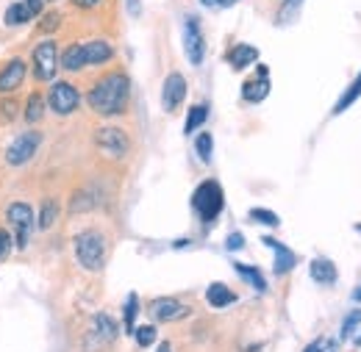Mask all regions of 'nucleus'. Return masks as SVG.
Masks as SVG:
<instances>
[{"mask_svg": "<svg viewBox=\"0 0 361 352\" xmlns=\"http://www.w3.org/2000/svg\"><path fill=\"white\" fill-rule=\"evenodd\" d=\"M226 247L228 250H242V247H245V236H242V233H231L226 239Z\"/></svg>", "mask_w": 361, "mask_h": 352, "instance_id": "obj_35", "label": "nucleus"}, {"mask_svg": "<svg viewBox=\"0 0 361 352\" xmlns=\"http://www.w3.org/2000/svg\"><path fill=\"white\" fill-rule=\"evenodd\" d=\"M59 25H61V14L59 11H47V14H42V20H39V31L42 34L59 31Z\"/></svg>", "mask_w": 361, "mask_h": 352, "instance_id": "obj_31", "label": "nucleus"}, {"mask_svg": "<svg viewBox=\"0 0 361 352\" xmlns=\"http://www.w3.org/2000/svg\"><path fill=\"white\" fill-rule=\"evenodd\" d=\"M361 325V308H356L353 313H348V319L342 322V339H350V333Z\"/></svg>", "mask_w": 361, "mask_h": 352, "instance_id": "obj_33", "label": "nucleus"}, {"mask_svg": "<svg viewBox=\"0 0 361 352\" xmlns=\"http://www.w3.org/2000/svg\"><path fill=\"white\" fill-rule=\"evenodd\" d=\"M94 147L109 158H126L131 150V142H128V133L120 128H100L94 133Z\"/></svg>", "mask_w": 361, "mask_h": 352, "instance_id": "obj_8", "label": "nucleus"}, {"mask_svg": "<svg viewBox=\"0 0 361 352\" xmlns=\"http://www.w3.org/2000/svg\"><path fill=\"white\" fill-rule=\"evenodd\" d=\"M11 247H14V241H11V233L0 227V261H3V258L11 253Z\"/></svg>", "mask_w": 361, "mask_h": 352, "instance_id": "obj_34", "label": "nucleus"}, {"mask_svg": "<svg viewBox=\"0 0 361 352\" xmlns=\"http://www.w3.org/2000/svg\"><path fill=\"white\" fill-rule=\"evenodd\" d=\"M233 269H236V275L242 277V280H247L256 291H267V280H264V275L256 269V266H247V264H233Z\"/></svg>", "mask_w": 361, "mask_h": 352, "instance_id": "obj_21", "label": "nucleus"}, {"mask_svg": "<svg viewBox=\"0 0 361 352\" xmlns=\"http://www.w3.org/2000/svg\"><path fill=\"white\" fill-rule=\"evenodd\" d=\"M45 103L50 106L53 114H59V117H70V114L81 106V92L73 87V84H67V81H53L50 89H47Z\"/></svg>", "mask_w": 361, "mask_h": 352, "instance_id": "obj_4", "label": "nucleus"}, {"mask_svg": "<svg viewBox=\"0 0 361 352\" xmlns=\"http://www.w3.org/2000/svg\"><path fill=\"white\" fill-rule=\"evenodd\" d=\"M84 58H87V67H100L114 58V47L106 39H92L84 44Z\"/></svg>", "mask_w": 361, "mask_h": 352, "instance_id": "obj_15", "label": "nucleus"}, {"mask_svg": "<svg viewBox=\"0 0 361 352\" xmlns=\"http://www.w3.org/2000/svg\"><path fill=\"white\" fill-rule=\"evenodd\" d=\"M183 50H186V58L189 64L200 67L203 64V56H206V39H203V31H200V20L197 17H186L183 20Z\"/></svg>", "mask_w": 361, "mask_h": 352, "instance_id": "obj_9", "label": "nucleus"}, {"mask_svg": "<svg viewBox=\"0 0 361 352\" xmlns=\"http://www.w3.org/2000/svg\"><path fill=\"white\" fill-rule=\"evenodd\" d=\"M192 208H195V214L200 217V222L212 225V222L223 214V208H226L223 186H220L217 180H203V183L195 189V194H192Z\"/></svg>", "mask_w": 361, "mask_h": 352, "instance_id": "obj_2", "label": "nucleus"}, {"mask_svg": "<svg viewBox=\"0 0 361 352\" xmlns=\"http://www.w3.org/2000/svg\"><path fill=\"white\" fill-rule=\"evenodd\" d=\"M206 117H209V106H206V103L192 106V108H189V114H186V122H183V133H186V136H189V133H195L203 122H206Z\"/></svg>", "mask_w": 361, "mask_h": 352, "instance_id": "obj_23", "label": "nucleus"}, {"mask_svg": "<svg viewBox=\"0 0 361 352\" xmlns=\"http://www.w3.org/2000/svg\"><path fill=\"white\" fill-rule=\"evenodd\" d=\"M267 247H272L275 250V275H286V272H292L295 269V264H298V256L286 247V244H281V241H275V239H270V236H264L262 239Z\"/></svg>", "mask_w": 361, "mask_h": 352, "instance_id": "obj_13", "label": "nucleus"}, {"mask_svg": "<svg viewBox=\"0 0 361 352\" xmlns=\"http://www.w3.org/2000/svg\"><path fill=\"white\" fill-rule=\"evenodd\" d=\"M356 344H361V333H359V336H356Z\"/></svg>", "mask_w": 361, "mask_h": 352, "instance_id": "obj_42", "label": "nucleus"}, {"mask_svg": "<svg viewBox=\"0 0 361 352\" xmlns=\"http://www.w3.org/2000/svg\"><path fill=\"white\" fill-rule=\"evenodd\" d=\"M59 217V206H56V200H45L42 203V211H39V227L42 230H50L53 227V222Z\"/></svg>", "mask_w": 361, "mask_h": 352, "instance_id": "obj_28", "label": "nucleus"}, {"mask_svg": "<svg viewBox=\"0 0 361 352\" xmlns=\"http://www.w3.org/2000/svg\"><path fill=\"white\" fill-rule=\"evenodd\" d=\"M45 117V97L39 94V92H34L31 97H28V103H25V122H39Z\"/></svg>", "mask_w": 361, "mask_h": 352, "instance_id": "obj_25", "label": "nucleus"}, {"mask_svg": "<svg viewBox=\"0 0 361 352\" xmlns=\"http://www.w3.org/2000/svg\"><path fill=\"white\" fill-rule=\"evenodd\" d=\"M6 220H8L14 236H17V239H14L17 250H25V247H28V236H31V230H34V208H31L28 203H11L8 211H6Z\"/></svg>", "mask_w": 361, "mask_h": 352, "instance_id": "obj_6", "label": "nucleus"}, {"mask_svg": "<svg viewBox=\"0 0 361 352\" xmlns=\"http://www.w3.org/2000/svg\"><path fill=\"white\" fill-rule=\"evenodd\" d=\"M150 316L156 322H178L183 316H189V308L178 303L176 297H159L150 303Z\"/></svg>", "mask_w": 361, "mask_h": 352, "instance_id": "obj_11", "label": "nucleus"}, {"mask_svg": "<svg viewBox=\"0 0 361 352\" xmlns=\"http://www.w3.org/2000/svg\"><path fill=\"white\" fill-rule=\"evenodd\" d=\"M50 3H53V0H50Z\"/></svg>", "mask_w": 361, "mask_h": 352, "instance_id": "obj_43", "label": "nucleus"}, {"mask_svg": "<svg viewBox=\"0 0 361 352\" xmlns=\"http://www.w3.org/2000/svg\"><path fill=\"white\" fill-rule=\"evenodd\" d=\"M359 97H361V73L356 75V81H353L350 87L345 89V94L339 97V103L334 106V114H342V111H348V108H350V106H353Z\"/></svg>", "mask_w": 361, "mask_h": 352, "instance_id": "obj_24", "label": "nucleus"}, {"mask_svg": "<svg viewBox=\"0 0 361 352\" xmlns=\"http://www.w3.org/2000/svg\"><path fill=\"white\" fill-rule=\"evenodd\" d=\"M353 300H356V303H361V286L356 289V291H353Z\"/></svg>", "mask_w": 361, "mask_h": 352, "instance_id": "obj_40", "label": "nucleus"}, {"mask_svg": "<svg viewBox=\"0 0 361 352\" xmlns=\"http://www.w3.org/2000/svg\"><path fill=\"white\" fill-rule=\"evenodd\" d=\"M31 67H34V78L37 81H53L59 73V44L53 39H45L34 47L31 56Z\"/></svg>", "mask_w": 361, "mask_h": 352, "instance_id": "obj_5", "label": "nucleus"}, {"mask_svg": "<svg viewBox=\"0 0 361 352\" xmlns=\"http://www.w3.org/2000/svg\"><path fill=\"white\" fill-rule=\"evenodd\" d=\"M195 150H197V158L203 161V164H209L212 161V153H214V139H212V133H197V139H195Z\"/></svg>", "mask_w": 361, "mask_h": 352, "instance_id": "obj_27", "label": "nucleus"}, {"mask_svg": "<svg viewBox=\"0 0 361 352\" xmlns=\"http://www.w3.org/2000/svg\"><path fill=\"white\" fill-rule=\"evenodd\" d=\"M136 313H139V297L128 294V300H126V330L128 333L136 330Z\"/></svg>", "mask_w": 361, "mask_h": 352, "instance_id": "obj_29", "label": "nucleus"}, {"mask_svg": "<svg viewBox=\"0 0 361 352\" xmlns=\"http://www.w3.org/2000/svg\"><path fill=\"white\" fill-rule=\"evenodd\" d=\"M328 350V341L325 339H317V341H312L309 347H306V352H325Z\"/></svg>", "mask_w": 361, "mask_h": 352, "instance_id": "obj_37", "label": "nucleus"}, {"mask_svg": "<svg viewBox=\"0 0 361 352\" xmlns=\"http://www.w3.org/2000/svg\"><path fill=\"white\" fill-rule=\"evenodd\" d=\"M206 303H209L212 308H226L231 303H236V294L228 289L226 283H212V286L206 289Z\"/></svg>", "mask_w": 361, "mask_h": 352, "instance_id": "obj_18", "label": "nucleus"}, {"mask_svg": "<svg viewBox=\"0 0 361 352\" xmlns=\"http://www.w3.org/2000/svg\"><path fill=\"white\" fill-rule=\"evenodd\" d=\"M131 100V78L126 73L103 75L87 94V103L97 117H123Z\"/></svg>", "mask_w": 361, "mask_h": 352, "instance_id": "obj_1", "label": "nucleus"}, {"mask_svg": "<svg viewBox=\"0 0 361 352\" xmlns=\"http://www.w3.org/2000/svg\"><path fill=\"white\" fill-rule=\"evenodd\" d=\"M250 220L262 222V225H267V227H278V225H281L278 214H272L267 208H253V211H250Z\"/></svg>", "mask_w": 361, "mask_h": 352, "instance_id": "obj_32", "label": "nucleus"}, {"mask_svg": "<svg viewBox=\"0 0 361 352\" xmlns=\"http://www.w3.org/2000/svg\"><path fill=\"white\" fill-rule=\"evenodd\" d=\"M309 272H312V280L319 283V286L336 283V266H334V261H328V258H314L312 266H309Z\"/></svg>", "mask_w": 361, "mask_h": 352, "instance_id": "obj_17", "label": "nucleus"}, {"mask_svg": "<svg viewBox=\"0 0 361 352\" xmlns=\"http://www.w3.org/2000/svg\"><path fill=\"white\" fill-rule=\"evenodd\" d=\"M159 352H173V347H170V344H161V347H159Z\"/></svg>", "mask_w": 361, "mask_h": 352, "instance_id": "obj_41", "label": "nucleus"}, {"mask_svg": "<svg viewBox=\"0 0 361 352\" xmlns=\"http://www.w3.org/2000/svg\"><path fill=\"white\" fill-rule=\"evenodd\" d=\"M300 8H303V0H283V3H281V8H278V17H275V23H278V25H286V23H292V20L300 14Z\"/></svg>", "mask_w": 361, "mask_h": 352, "instance_id": "obj_26", "label": "nucleus"}, {"mask_svg": "<svg viewBox=\"0 0 361 352\" xmlns=\"http://www.w3.org/2000/svg\"><path fill=\"white\" fill-rule=\"evenodd\" d=\"M25 6H28V11L34 14V17H39L42 11H45V0H23Z\"/></svg>", "mask_w": 361, "mask_h": 352, "instance_id": "obj_36", "label": "nucleus"}, {"mask_svg": "<svg viewBox=\"0 0 361 352\" xmlns=\"http://www.w3.org/2000/svg\"><path fill=\"white\" fill-rule=\"evenodd\" d=\"M28 20H34V14L28 11L25 3H11V6L6 8V14H3V23H6V25H23V23H28Z\"/></svg>", "mask_w": 361, "mask_h": 352, "instance_id": "obj_22", "label": "nucleus"}, {"mask_svg": "<svg viewBox=\"0 0 361 352\" xmlns=\"http://www.w3.org/2000/svg\"><path fill=\"white\" fill-rule=\"evenodd\" d=\"M267 92H270V78L256 75V81H247V84L242 87V97H245L247 103H262V100L267 97Z\"/></svg>", "mask_w": 361, "mask_h": 352, "instance_id": "obj_20", "label": "nucleus"}, {"mask_svg": "<svg viewBox=\"0 0 361 352\" xmlns=\"http://www.w3.org/2000/svg\"><path fill=\"white\" fill-rule=\"evenodd\" d=\"M70 3H73L75 8H84V11H90V8H94L100 0H70Z\"/></svg>", "mask_w": 361, "mask_h": 352, "instance_id": "obj_38", "label": "nucleus"}, {"mask_svg": "<svg viewBox=\"0 0 361 352\" xmlns=\"http://www.w3.org/2000/svg\"><path fill=\"white\" fill-rule=\"evenodd\" d=\"M183 97H186V81H183V75L180 73H170L167 81H164V89H161V106H164V111H170V114L178 111Z\"/></svg>", "mask_w": 361, "mask_h": 352, "instance_id": "obj_10", "label": "nucleus"}, {"mask_svg": "<svg viewBox=\"0 0 361 352\" xmlns=\"http://www.w3.org/2000/svg\"><path fill=\"white\" fill-rule=\"evenodd\" d=\"M39 144H42V133L39 131L20 133V136L8 144V150H6V161H8V167H23V164H28V161L37 156Z\"/></svg>", "mask_w": 361, "mask_h": 352, "instance_id": "obj_7", "label": "nucleus"}, {"mask_svg": "<svg viewBox=\"0 0 361 352\" xmlns=\"http://www.w3.org/2000/svg\"><path fill=\"white\" fill-rule=\"evenodd\" d=\"M25 81V61L23 58H11L3 70H0V94H11L14 89Z\"/></svg>", "mask_w": 361, "mask_h": 352, "instance_id": "obj_12", "label": "nucleus"}, {"mask_svg": "<svg viewBox=\"0 0 361 352\" xmlns=\"http://www.w3.org/2000/svg\"><path fill=\"white\" fill-rule=\"evenodd\" d=\"M134 336H136V344H139V347H150V344L156 341V327H153V325H142V327H136L134 330Z\"/></svg>", "mask_w": 361, "mask_h": 352, "instance_id": "obj_30", "label": "nucleus"}, {"mask_svg": "<svg viewBox=\"0 0 361 352\" xmlns=\"http://www.w3.org/2000/svg\"><path fill=\"white\" fill-rule=\"evenodd\" d=\"M92 336H97L100 341H114V339H117V325H114V319L106 316V313H94V319H92Z\"/></svg>", "mask_w": 361, "mask_h": 352, "instance_id": "obj_19", "label": "nucleus"}, {"mask_svg": "<svg viewBox=\"0 0 361 352\" xmlns=\"http://www.w3.org/2000/svg\"><path fill=\"white\" fill-rule=\"evenodd\" d=\"M128 11H131L134 17H139V0H128Z\"/></svg>", "mask_w": 361, "mask_h": 352, "instance_id": "obj_39", "label": "nucleus"}, {"mask_svg": "<svg viewBox=\"0 0 361 352\" xmlns=\"http://www.w3.org/2000/svg\"><path fill=\"white\" fill-rule=\"evenodd\" d=\"M59 67L64 73H81L87 67V58H84V44L73 42L64 47V53H59Z\"/></svg>", "mask_w": 361, "mask_h": 352, "instance_id": "obj_14", "label": "nucleus"}, {"mask_svg": "<svg viewBox=\"0 0 361 352\" xmlns=\"http://www.w3.org/2000/svg\"><path fill=\"white\" fill-rule=\"evenodd\" d=\"M256 58H259V50H256L253 44H233L231 53H228V64H231L233 70H245V67H250Z\"/></svg>", "mask_w": 361, "mask_h": 352, "instance_id": "obj_16", "label": "nucleus"}, {"mask_svg": "<svg viewBox=\"0 0 361 352\" xmlns=\"http://www.w3.org/2000/svg\"><path fill=\"white\" fill-rule=\"evenodd\" d=\"M75 258L87 272H100L106 264V239L97 230H81L73 241Z\"/></svg>", "mask_w": 361, "mask_h": 352, "instance_id": "obj_3", "label": "nucleus"}]
</instances>
